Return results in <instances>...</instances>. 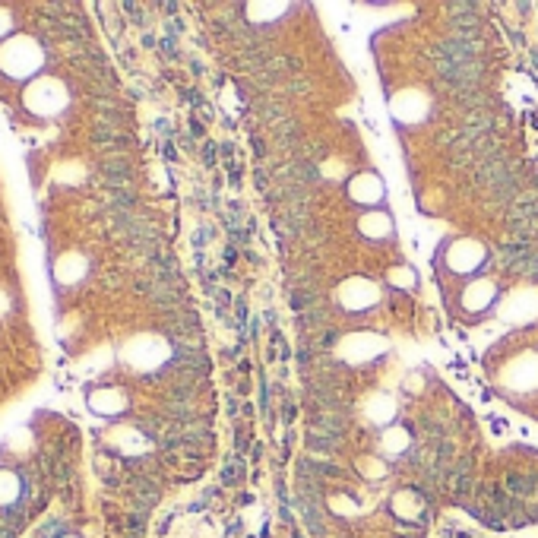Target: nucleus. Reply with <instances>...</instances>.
I'll use <instances>...</instances> for the list:
<instances>
[{
    "instance_id": "1",
    "label": "nucleus",
    "mask_w": 538,
    "mask_h": 538,
    "mask_svg": "<svg viewBox=\"0 0 538 538\" xmlns=\"http://www.w3.org/2000/svg\"><path fill=\"white\" fill-rule=\"evenodd\" d=\"M538 314V297L532 295V291H525V295H513L510 301L504 304V316L506 320H532V316Z\"/></svg>"
},
{
    "instance_id": "2",
    "label": "nucleus",
    "mask_w": 538,
    "mask_h": 538,
    "mask_svg": "<svg viewBox=\"0 0 538 538\" xmlns=\"http://www.w3.org/2000/svg\"><path fill=\"white\" fill-rule=\"evenodd\" d=\"M481 260H485V250H481L478 244H472V241H462V244H456L453 253H449V263H453L459 272L475 269Z\"/></svg>"
},
{
    "instance_id": "3",
    "label": "nucleus",
    "mask_w": 538,
    "mask_h": 538,
    "mask_svg": "<svg viewBox=\"0 0 538 538\" xmlns=\"http://www.w3.org/2000/svg\"><path fill=\"white\" fill-rule=\"evenodd\" d=\"M424 108H428V101H424L418 92H402L396 101H392V111H396L402 120H409V117L418 120L424 114Z\"/></svg>"
},
{
    "instance_id": "4",
    "label": "nucleus",
    "mask_w": 538,
    "mask_h": 538,
    "mask_svg": "<svg viewBox=\"0 0 538 538\" xmlns=\"http://www.w3.org/2000/svg\"><path fill=\"white\" fill-rule=\"evenodd\" d=\"M513 386H532L538 380V358H519L506 373Z\"/></svg>"
},
{
    "instance_id": "5",
    "label": "nucleus",
    "mask_w": 538,
    "mask_h": 538,
    "mask_svg": "<svg viewBox=\"0 0 538 538\" xmlns=\"http://www.w3.org/2000/svg\"><path fill=\"white\" fill-rule=\"evenodd\" d=\"M352 193L358 196V200H364V203H373V200H377V196H380V181H377V177H371V174L354 177Z\"/></svg>"
},
{
    "instance_id": "6",
    "label": "nucleus",
    "mask_w": 538,
    "mask_h": 538,
    "mask_svg": "<svg viewBox=\"0 0 538 538\" xmlns=\"http://www.w3.org/2000/svg\"><path fill=\"white\" fill-rule=\"evenodd\" d=\"M491 282H478V285H472V288L466 291V307H472V310H478V307H485L487 301H491Z\"/></svg>"
}]
</instances>
